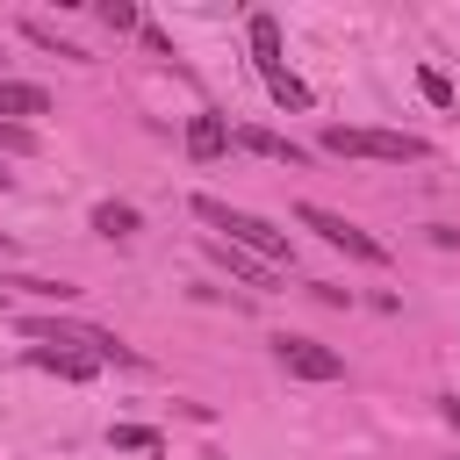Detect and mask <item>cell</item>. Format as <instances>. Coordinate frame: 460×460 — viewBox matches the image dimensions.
<instances>
[{
  "mask_svg": "<svg viewBox=\"0 0 460 460\" xmlns=\"http://www.w3.org/2000/svg\"><path fill=\"white\" fill-rule=\"evenodd\" d=\"M187 208H194L208 230H223V244H237V252L266 259L273 273H280V266H295V237H288V230H273L266 216H252V208H230V201H216V194H194Z\"/></svg>",
  "mask_w": 460,
  "mask_h": 460,
  "instance_id": "obj_1",
  "label": "cell"
},
{
  "mask_svg": "<svg viewBox=\"0 0 460 460\" xmlns=\"http://www.w3.org/2000/svg\"><path fill=\"white\" fill-rule=\"evenodd\" d=\"M323 151L331 158H374V165H417V158H431V144L410 137V129H352V122H331Z\"/></svg>",
  "mask_w": 460,
  "mask_h": 460,
  "instance_id": "obj_2",
  "label": "cell"
},
{
  "mask_svg": "<svg viewBox=\"0 0 460 460\" xmlns=\"http://www.w3.org/2000/svg\"><path fill=\"white\" fill-rule=\"evenodd\" d=\"M22 331H29V338H43V345H72V352H86L93 367H144V352H137V345H122L115 331H101V323H72V316H29Z\"/></svg>",
  "mask_w": 460,
  "mask_h": 460,
  "instance_id": "obj_3",
  "label": "cell"
},
{
  "mask_svg": "<svg viewBox=\"0 0 460 460\" xmlns=\"http://www.w3.org/2000/svg\"><path fill=\"white\" fill-rule=\"evenodd\" d=\"M295 223H302V230H316L323 244H338V252L367 259V266H388V244H381V237H367L359 223H345V216H338V208H323V201H302V208H295Z\"/></svg>",
  "mask_w": 460,
  "mask_h": 460,
  "instance_id": "obj_4",
  "label": "cell"
},
{
  "mask_svg": "<svg viewBox=\"0 0 460 460\" xmlns=\"http://www.w3.org/2000/svg\"><path fill=\"white\" fill-rule=\"evenodd\" d=\"M273 359H280V374H295V381H345V352H331V345H316V338H295V331L273 338Z\"/></svg>",
  "mask_w": 460,
  "mask_h": 460,
  "instance_id": "obj_5",
  "label": "cell"
},
{
  "mask_svg": "<svg viewBox=\"0 0 460 460\" xmlns=\"http://www.w3.org/2000/svg\"><path fill=\"white\" fill-rule=\"evenodd\" d=\"M230 144H237V129H230L223 115H208V108H201V115H187V158H194V165H216Z\"/></svg>",
  "mask_w": 460,
  "mask_h": 460,
  "instance_id": "obj_6",
  "label": "cell"
},
{
  "mask_svg": "<svg viewBox=\"0 0 460 460\" xmlns=\"http://www.w3.org/2000/svg\"><path fill=\"white\" fill-rule=\"evenodd\" d=\"M237 144H244V151H259V158H273V165H288V172H302V165H309V151H302V144H288L280 129H259V122H244V129H237Z\"/></svg>",
  "mask_w": 460,
  "mask_h": 460,
  "instance_id": "obj_7",
  "label": "cell"
},
{
  "mask_svg": "<svg viewBox=\"0 0 460 460\" xmlns=\"http://www.w3.org/2000/svg\"><path fill=\"white\" fill-rule=\"evenodd\" d=\"M201 252L223 266V273H237L244 288H273V266L266 259H252V252H237V244H223V237H201Z\"/></svg>",
  "mask_w": 460,
  "mask_h": 460,
  "instance_id": "obj_8",
  "label": "cell"
},
{
  "mask_svg": "<svg viewBox=\"0 0 460 460\" xmlns=\"http://www.w3.org/2000/svg\"><path fill=\"white\" fill-rule=\"evenodd\" d=\"M29 367H43V374H58V381H86V374H93V359L72 352V345H29Z\"/></svg>",
  "mask_w": 460,
  "mask_h": 460,
  "instance_id": "obj_9",
  "label": "cell"
},
{
  "mask_svg": "<svg viewBox=\"0 0 460 460\" xmlns=\"http://www.w3.org/2000/svg\"><path fill=\"white\" fill-rule=\"evenodd\" d=\"M244 36H252V65H259V79L280 72V22H273V14H252Z\"/></svg>",
  "mask_w": 460,
  "mask_h": 460,
  "instance_id": "obj_10",
  "label": "cell"
},
{
  "mask_svg": "<svg viewBox=\"0 0 460 460\" xmlns=\"http://www.w3.org/2000/svg\"><path fill=\"white\" fill-rule=\"evenodd\" d=\"M0 115H14V122L50 115V93H43V86H29V79H0Z\"/></svg>",
  "mask_w": 460,
  "mask_h": 460,
  "instance_id": "obj_11",
  "label": "cell"
},
{
  "mask_svg": "<svg viewBox=\"0 0 460 460\" xmlns=\"http://www.w3.org/2000/svg\"><path fill=\"white\" fill-rule=\"evenodd\" d=\"M93 230H101V237H137L144 216H137L129 201H93Z\"/></svg>",
  "mask_w": 460,
  "mask_h": 460,
  "instance_id": "obj_12",
  "label": "cell"
},
{
  "mask_svg": "<svg viewBox=\"0 0 460 460\" xmlns=\"http://www.w3.org/2000/svg\"><path fill=\"white\" fill-rule=\"evenodd\" d=\"M108 446H115V453H165V438H158L151 424H115Z\"/></svg>",
  "mask_w": 460,
  "mask_h": 460,
  "instance_id": "obj_13",
  "label": "cell"
},
{
  "mask_svg": "<svg viewBox=\"0 0 460 460\" xmlns=\"http://www.w3.org/2000/svg\"><path fill=\"white\" fill-rule=\"evenodd\" d=\"M22 36H29V43H36V50H58V58H86V50H79V43H65V36H58V29H50V22H36V14H22Z\"/></svg>",
  "mask_w": 460,
  "mask_h": 460,
  "instance_id": "obj_14",
  "label": "cell"
},
{
  "mask_svg": "<svg viewBox=\"0 0 460 460\" xmlns=\"http://www.w3.org/2000/svg\"><path fill=\"white\" fill-rule=\"evenodd\" d=\"M266 93H273L280 108H309V86H302V79H295L288 65H280V72H266Z\"/></svg>",
  "mask_w": 460,
  "mask_h": 460,
  "instance_id": "obj_15",
  "label": "cell"
},
{
  "mask_svg": "<svg viewBox=\"0 0 460 460\" xmlns=\"http://www.w3.org/2000/svg\"><path fill=\"white\" fill-rule=\"evenodd\" d=\"M93 14H101V22H108V29H115V36H137V29H144V14H137V7H129V0H101V7H93Z\"/></svg>",
  "mask_w": 460,
  "mask_h": 460,
  "instance_id": "obj_16",
  "label": "cell"
},
{
  "mask_svg": "<svg viewBox=\"0 0 460 460\" xmlns=\"http://www.w3.org/2000/svg\"><path fill=\"white\" fill-rule=\"evenodd\" d=\"M417 86H424V101H431V108H453V79H446V72H431V65H424V72H417Z\"/></svg>",
  "mask_w": 460,
  "mask_h": 460,
  "instance_id": "obj_17",
  "label": "cell"
},
{
  "mask_svg": "<svg viewBox=\"0 0 460 460\" xmlns=\"http://www.w3.org/2000/svg\"><path fill=\"white\" fill-rule=\"evenodd\" d=\"M137 36H144V50H151V58H172V36H165V29H151V22H144Z\"/></svg>",
  "mask_w": 460,
  "mask_h": 460,
  "instance_id": "obj_18",
  "label": "cell"
},
{
  "mask_svg": "<svg viewBox=\"0 0 460 460\" xmlns=\"http://www.w3.org/2000/svg\"><path fill=\"white\" fill-rule=\"evenodd\" d=\"M29 144H36V137H29L22 122H0V151H29Z\"/></svg>",
  "mask_w": 460,
  "mask_h": 460,
  "instance_id": "obj_19",
  "label": "cell"
},
{
  "mask_svg": "<svg viewBox=\"0 0 460 460\" xmlns=\"http://www.w3.org/2000/svg\"><path fill=\"white\" fill-rule=\"evenodd\" d=\"M431 244H446V252H453V244H460V230H453V223H431Z\"/></svg>",
  "mask_w": 460,
  "mask_h": 460,
  "instance_id": "obj_20",
  "label": "cell"
},
{
  "mask_svg": "<svg viewBox=\"0 0 460 460\" xmlns=\"http://www.w3.org/2000/svg\"><path fill=\"white\" fill-rule=\"evenodd\" d=\"M438 417H446V424L460 431V395H446V402H438Z\"/></svg>",
  "mask_w": 460,
  "mask_h": 460,
  "instance_id": "obj_21",
  "label": "cell"
}]
</instances>
